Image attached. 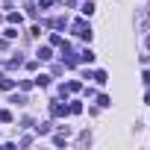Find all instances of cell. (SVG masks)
<instances>
[{"label": "cell", "mask_w": 150, "mask_h": 150, "mask_svg": "<svg viewBox=\"0 0 150 150\" xmlns=\"http://www.w3.org/2000/svg\"><path fill=\"white\" fill-rule=\"evenodd\" d=\"M38 59H50V47H41L38 50Z\"/></svg>", "instance_id": "6da1fadb"}]
</instances>
